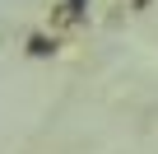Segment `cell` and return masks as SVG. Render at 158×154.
Here are the masks:
<instances>
[{
  "label": "cell",
  "instance_id": "obj_1",
  "mask_svg": "<svg viewBox=\"0 0 158 154\" xmlns=\"http://www.w3.org/2000/svg\"><path fill=\"white\" fill-rule=\"evenodd\" d=\"M51 51H56V37H47V33L28 37V56H51Z\"/></svg>",
  "mask_w": 158,
  "mask_h": 154
},
{
  "label": "cell",
  "instance_id": "obj_2",
  "mask_svg": "<svg viewBox=\"0 0 158 154\" xmlns=\"http://www.w3.org/2000/svg\"><path fill=\"white\" fill-rule=\"evenodd\" d=\"M84 5H89V0H65V19H79V14H84Z\"/></svg>",
  "mask_w": 158,
  "mask_h": 154
},
{
  "label": "cell",
  "instance_id": "obj_3",
  "mask_svg": "<svg viewBox=\"0 0 158 154\" xmlns=\"http://www.w3.org/2000/svg\"><path fill=\"white\" fill-rule=\"evenodd\" d=\"M144 5H149V0H135V10H144Z\"/></svg>",
  "mask_w": 158,
  "mask_h": 154
}]
</instances>
